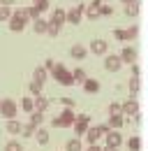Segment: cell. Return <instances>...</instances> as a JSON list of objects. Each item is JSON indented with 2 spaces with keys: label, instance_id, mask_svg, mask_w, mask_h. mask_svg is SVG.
I'll list each match as a JSON object with an SVG mask.
<instances>
[{
  "label": "cell",
  "instance_id": "cell-1",
  "mask_svg": "<svg viewBox=\"0 0 148 151\" xmlns=\"http://www.w3.org/2000/svg\"><path fill=\"white\" fill-rule=\"evenodd\" d=\"M51 75L56 77V81L58 84H63V86H72L74 84V75L63 65V63H56V68L51 70Z\"/></svg>",
  "mask_w": 148,
  "mask_h": 151
},
{
  "label": "cell",
  "instance_id": "cell-2",
  "mask_svg": "<svg viewBox=\"0 0 148 151\" xmlns=\"http://www.w3.org/2000/svg\"><path fill=\"white\" fill-rule=\"evenodd\" d=\"M16 114H18V105L12 100V98L0 100V116H2V119L12 121V119H16Z\"/></svg>",
  "mask_w": 148,
  "mask_h": 151
},
{
  "label": "cell",
  "instance_id": "cell-3",
  "mask_svg": "<svg viewBox=\"0 0 148 151\" xmlns=\"http://www.w3.org/2000/svg\"><path fill=\"white\" fill-rule=\"evenodd\" d=\"M74 121H76L74 109H65L60 116H53V121H51V123H53L56 128H70V126H74Z\"/></svg>",
  "mask_w": 148,
  "mask_h": 151
},
{
  "label": "cell",
  "instance_id": "cell-4",
  "mask_svg": "<svg viewBox=\"0 0 148 151\" xmlns=\"http://www.w3.org/2000/svg\"><path fill=\"white\" fill-rule=\"evenodd\" d=\"M26 23H28V17L23 14V9H18L12 14V19H9V30L12 33H21L23 28H26Z\"/></svg>",
  "mask_w": 148,
  "mask_h": 151
},
{
  "label": "cell",
  "instance_id": "cell-5",
  "mask_svg": "<svg viewBox=\"0 0 148 151\" xmlns=\"http://www.w3.org/2000/svg\"><path fill=\"white\" fill-rule=\"evenodd\" d=\"M88 123H90V116H88V114L76 116V121H74V132H76V135H86V132H88Z\"/></svg>",
  "mask_w": 148,
  "mask_h": 151
},
{
  "label": "cell",
  "instance_id": "cell-6",
  "mask_svg": "<svg viewBox=\"0 0 148 151\" xmlns=\"http://www.w3.org/2000/svg\"><path fill=\"white\" fill-rule=\"evenodd\" d=\"M83 12H86V5H83V2H79L74 9H70V12H67V23L76 26V23L81 21V14H83Z\"/></svg>",
  "mask_w": 148,
  "mask_h": 151
},
{
  "label": "cell",
  "instance_id": "cell-7",
  "mask_svg": "<svg viewBox=\"0 0 148 151\" xmlns=\"http://www.w3.org/2000/svg\"><path fill=\"white\" fill-rule=\"evenodd\" d=\"M120 65H123L120 56H107V58H104V68H107L109 72H116V70H120Z\"/></svg>",
  "mask_w": 148,
  "mask_h": 151
},
{
  "label": "cell",
  "instance_id": "cell-8",
  "mask_svg": "<svg viewBox=\"0 0 148 151\" xmlns=\"http://www.w3.org/2000/svg\"><path fill=\"white\" fill-rule=\"evenodd\" d=\"M120 109H123V114L139 116V105H137V100H134V98H132V100H127V102H123V105H120Z\"/></svg>",
  "mask_w": 148,
  "mask_h": 151
},
{
  "label": "cell",
  "instance_id": "cell-9",
  "mask_svg": "<svg viewBox=\"0 0 148 151\" xmlns=\"http://www.w3.org/2000/svg\"><path fill=\"white\" fill-rule=\"evenodd\" d=\"M65 21H67V12H65V9H53V14H51L49 23H53V26H58V28H60Z\"/></svg>",
  "mask_w": 148,
  "mask_h": 151
},
{
  "label": "cell",
  "instance_id": "cell-10",
  "mask_svg": "<svg viewBox=\"0 0 148 151\" xmlns=\"http://www.w3.org/2000/svg\"><path fill=\"white\" fill-rule=\"evenodd\" d=\"M107 49H109V44H107V40H92L90 42V51L92 54H107Z\"/></svg>",
  "mask_w": 148,
  "mask_h": 151
},
{
  "label": "cell",
  "instance_id": "cell-11",
  "mask_svg": "<svg viewBox=\"0 0 148 151\" xmlns=\"http://www.w3.org/2000/svg\"><path fill=\"white\" fill-rule=\"evenodd\" d=\"M100 7H102V0H92L90 5L86 7V17L88 19H97L100 17Z\"/></svg>",
  "mask_w": 148,
  "mask_h": 151
},
{
  "label": "cell",
  "instance_id": "cell-12",
  "mask_svg": "<svg viewBox=\"0 0 148 151\" xmlns=\"http://www.w3.org/2000/svg\"><path fill=\"white\" fill-rule=\"evenodd\" d=\"M120 60H123V63H134V60H137V49L125 47V49H123V54H120Z\"/></svg>",
  "mask_w": 148,
  "mask_h": 151
},
{
  "label": "cell",
  "instance_id": "cell-13",
  "mask_svg": "<svg viewBox=\"0 0 148 151\" xmlns=\"http://www.w3.org/2000/svg\"><path fill=\"white\" fill-rule=\"evenodd\" d=\"M104 137H107V147H118V144L123 142V139H120V132H116V130H109Z\"/></svg>",
  "mask_w": 148,
  "mask_h": 151
},
{
  "label": "cell",
  "instance_id": "cell-14",
  "mask_svg": "<svg viewBox=\"0 0 148 151\" xmlns=\"http://www.w3.org/2000/svg\"><path fill=\"white\" fill-rule=\"evenodd\" d=\"M70 54H72V58H76V60H83V58H86V47H83V44H74L72 49H70Z\"/></svg>",
  "mask_w": 148,
  "mask_h": 151
},
{
  "label": "cell",
  "instance_id": "cell-15",
  "mask_svg": "<svg viewBox=\"0 0 148 151\" xmlns=\"http://www.w3.org/2000/svg\"><path fill=\"white\" fill-rule=\"evenodd\" d=\"M21 128H23V123H21V121H16V119L7 121V132H9V135H18V132H21Z\"/></svg>",
  "mask_w": 148,
  "mask_h": 151
},
{
  "label": "cell",
  "instance_id": "cell-16",
  "mask_svg": "<svg viewBox=\"0 0 148 151\" xmlns=\"http://www.w3.org/2000/svg\"><path fill=\"white\" fill-rule=\"evenodd\" d=\"M100 137H102L100 128H88V132H86V142H88V144H95Z\"/></svg>",
  "mask_w": 148,
  "mask_h": 151
},
{
  "label": "cell",
  "instance_id": "cell-17",
  "mask_svg": "<svg viewBox=\"0 0 148 151\" xmlns=\"http://www.w3.org/2000/svg\"><path fill=\"white\" fill-rule=\"evenodd\" d=\"M46 107H49V100H46L42 93L35 95V109H37V112H46Z\"/></svg>",
  "mask_w": 148,
  "mask_h": 151
},
{
  "label": "cell",
  "instance_id": "cell-18",
  "mask_svg": "<svg viewBox=\"0 0 148 151\" xmlns=\"http://www.w3.org/2000/svg\"><path fill=\"white\" fill-rule=\"evenodd\" d=\"M83 88H86L88 93H97V91H100V81H97V79H86V81H83Z\"/></svg>",
  "mask_w": 148,
  "mask_h": 151
},
{
  "label": "cell",
  "instance_id": "cell-19",
  "mask_svg": "<svg viewBox=\"0 0 148 151\" xmlns=\"http://www.w3.org/2000/svg\"><path fill=\"white\" fill-rule=\"evenodd\" d=\"M23 14L28 17V21H35V19H39V14H42V12L37 9L35 5H30V7H26V9H23Z\"/></svg>",
  "mask_w": 148,
  "mask_h": 151
},
{
  "label": "cell",
  "instance_id": "cell-20",
  "mask_svg": "<svg viewBox=\"0 0 148 151\" xmlns=\"http://www.w3.org/2000/svg\"><path fill=\"white\" fill-rule=\"evenodd\" d=\"M33 28H35L37 35H39V33H46V28H49V21H44V19H35V21H33Z\"/></svg>",
  "mask_w": 148,
  "mask_h": 151
},
{
  "label": "cell",
  "instance_id": "cell-21",
  "mask_svg": "<svg viewBox=\"0 0 148 151\" xmlns=\"http://www.w3.org/2000/svg\"><path fill=\"white\" fill-rule=\"evenodd\" d=\"M21 109L28 112V114H33L35 112V100H33V98H23V100H21Z\"/></svg>",
  "mask_w": 148,
  "mask_h": 151
},
{
  "label": "cell",
  "instance_id": "cell-22",
  "mask_svg": "<svg viewBox=\"0 0 148 151\" xmlns=\"http://www.w3.org/2000/svg\"><path fill=\"white\" fill-rule=\"evenodd\" d=\"M33 81H39V84H44L46 81V68L42 65V68H37L35 72H33Z\"/></svg>",
  "mask_w": 148,
  "mask_h": 151
},
{
  "label": "cell",
  "instance_id": "cell-23",
  "mask_svg": "<svg viewBox=\"0 0 148 151\" xmlns=\"http://www.w3.org/2000/svg\"><path fill=\"white\" fill-rule=\"evenodd\" d=\"M109 128H120L123 126V116L120 114H109V123H107Z\"/></svg>",
  "mask_w": 148,
  "mask_h": 151
},
{
  "label": "cell",
  "instance_id": "cell-24",
  "mask_svg": "<svg viewBox=\"0 0 148 151\" xmlns=\"http://www.w3.org/2000/svg\"><path fill=\"white\" fill-rule=\"evenodd\" d=\"M37 144H42V147H44V144H49V132L44 130V128H37Z\"/></svg>",
  "mask_w": 148,
  "mask_h": 151
},
{
  "label": "cell",
  "instance_id": "cell-25",
  "mask_svg": "<svg viewBox=\"0 0 148 151\" xmlns=\"http://www.w3.org/2000/svg\"><path fill=\"white\" fill-rule=\"evenodd\" d=\"M42 121H44V112H37V109H35V112L30 114V123H33L35 128H37V126H42Z\"/></svg>",
  "mask_w": 148,
  "mask_h": 151
},
{
  "label": "cell",
  "instance_id": "cell-26",
  "mask_svg": "<svg viewBox=\"0 0 148 151\" xmlns=\"http://www.w3.org/2000/svg\"><path fill=\"white\" fill-rule=\"evenodd\" d=\"M65 151H81V139H70L67 144H65Z\"/></svg>",
  "mask_w": 148,
  "mask_h": 151
},
{
  "label": "cell",
  "instance_id": "cell-27",
  "mask_svg": "<svg viewBox=\"0 0 148 151\" xmlns=\"http://www.w3.org/2000/svg\"><path fill=\"white\" fill-rule=\"evenodd\" d=\"M35 126H33V123H23V128H21V135H23V137H33V135H35Z\"/></svg>",
  "mask_w": 148,
  "mask_h": 151
},
{
  "label": "cell",
  "instance_id": "cell-28",
  "mask_svg": "<svg viewBox=\"0 0 148 151\" xmlns=\"http://www.w3.org/2000/svg\"><path fill=\"white\" fill-rule=\"evenodd\" d=\"M127 149L130 151H139L141 149V139H139V137H130L127 139Z\"/></svg>",
  "mask_w": 148,
  "mask_h": 151
},
{
  "label": "cell",
  "instance_id": "cell-29",
  "mask_svg": "<svg viewBox=\"0 0 148 151\" xmlns=\"http://www.w3.org/2000/svg\"><path fill=\"white\" fill-rule=\"evenodd\" d=\"M125 14H127V17H137V14H139V5H137V2L125 5Z\"/></svg>",
  "mask_w": 148,
  "mask_h": 151
},
{
  "label": "cell",
  "instance_id": "cell-30",
  "mask_svg": "<svg viewBox=\"0 0 148 151\" xmlns=\"http://www.w3.org/2000/svg\"><path fill=\"white\" fill-rule=\"evenodd\" d=\"M5 151H23V147H21V142L12 139V142H7V144H5Z\"/></svg>",
  "mask_w": 148,
  "mask_h": 151
},
{
  "label": "cell",
  "instance_id": "cell-31",
  "mask_svg": "<svg viewBox=\"0 0 148 151\" xmlns=\"http://www.w3.org/2000/svg\"><path fill=\"white\" fill-rule=\"evenodd\" d=\"M12 14H14V12H12L9 7H5V5L0 7V21H9V19H12Z\"/></svg>",
  "mask_w": 148,
  "mask_h": 151
},
{
  "label": "cell",
  "instance_id": "cell-32",
  "mask_svg": "<svg viewBox=\"0 0 148 151\" xmlns=\"http://www.w3.org/2000/svg\"><path fill=\"white\" fill-rule=\"evenodd\" d=\"M72 75H74V81H79V84H83V81L88 79V77H86V72H83L81 68H79V70H74Z\"/></svg>",
  "mask_w": 148,
  "mask_h": 151
},
{
  "label": "cell",
  "instance_id": "cell-33",
  "mask_svg": "<svg viewBox=\"0 0 148 151\" xmlns=\"http://www.w3.org/2000/svg\"><path fill=\"white\" fill-rule=\"evenodd\" d=\"M33 5H35L39 12H44V9H49V0H33Z\"/></svg>",
  "mask_w": 148,
  "mask_h": 151
},
{
  "label": "cell",
  "instance_id": "cell-34",
  "mask_svg": "<svg viewBox=\"0 0 148 151\" xmlns=\"http://www.w3.org/2000/svg\"><path fill=\"white\" fill-rule=\"evenodd\" d=\"M30 93H33V95L42 93V84H39V81H30Z\"/></svg>",
  "mask_w": 148,
  "mask_h": 151
},
{
  "label": "cell",
  "instance_id": "cell-35",
  "mask_svg": "<svg viewBox=\"0 0 148 151\" xmlns=\"http://www.w3.org/2000/svg\"><path fill=\"white\" fill-rule=\"evenodd\" d=\"M58 33H60V28H58V26H53V23H49V28H46V35H49V37H56Z\"/></svg>",
  "mask_w": 148,
  "mask_h": 151
},
{
  "label": "cell",
  "instance_id": "cell-36",
  "mask_svg": "<svg viewBox=\"0 0 148 151\" xmlns=\"http://www.w3.org/2000/svg\"><path fill=\"white\" fill-rule=\"evenodd\" d=\"M113 37L120 40V42H125V40H127V30H120V28H118V30H113Z\"/></svg>",
  "mask_w": 148,
  "mask_h": 151
},
{
  "label": "cell",
  "instance_id": "cell-37",
  "mask_svg": "<svg viewBox=\"0 0 148 151\" xmlns=\"http://www.w3.org/2000/svg\"><path fill=\"white\" fill-rule=\"evenodd\" d=\"M130 88H132V93H134V95L139 93V77H132V81H130Z\"/></svg>",
  "mask_w": 148,
  "mask_h": 151
},
{
  "label": "cell",
  "instance_id": "cell-38",
  "mask_svg": "<svg viewBox=\"0 0 148 151\" xmlns=\"http://www.w3.org/2000/svg\"><path fill=\"white\" fill-rule=\"evenodd\" d=\"M111 12H113V9H111L109 5H104V2H102V7H100V14H104V17H109Z\"/></svg>",
  "mask_w": 148,
  "mask_h": 151
},
{
  "label": "cell",
  "instance_id": "cell-39",
  "mask_svg": "<svg viewBox=\"0 0 148 151\" xmlns=\"http://www.w3.org/2000/svg\"><path fill=\"white\" fill-rule=\"evenodd\" d=\"M60 102H63L67 109H72V107H74V100H72V98H60Z\"/></svg>",
  "mask_w": 148,
  "mask_h": 151
},
{
  "label": "cell",
  "instance_id": "cell-40",
  "mask_svg": "<svg viewBox=\"0 0 148 151\" xmlns=\"http://www.w3.org/2000/svg\"><path fill=\"white\" fill-rule=\"evenodd\" d=\"M137 35H139V28H137V26H132V28H130V30H127V40L137 37Z\"/></svg>",
  "mask_w": 148,
  "mask_h": 151
},
{
  "label": "cell",
  "instance_id": "cell-41",
  "mask_svg": "<svg viewBox=\"0 0 148 151\" xmlns=\"http://www.w3.org/2000/svg\"><path fill=\"white\" fill-rule=\"evenodd\" d=\"M123 109H120V105H109V114H120Z\"/></svg>",
  "mask_w": 148,
  "mask_h": 151
},
{
  "label": "cell",
  "instance_id": "cell-42",
  "mask_svg": "<svg viewBox=\"0 0 148 151\" xmlns=\"http://www.w3.org/2000/svg\"><path fill=\"white\" fill-rule=\"evenodd\" d=\"M44 68H46V70H53V68H56V60H53V58H46Z\"/></svg>",
  "mask_w": 148,
  "mask_h": 151
},
{
  "label": "cell",
  "instance_id": "cell-43",
  "mask_svg": "<svg viewBox=\"0 0 148 151\" xmlns=\"http://www.w3.org/2000/svg\"><path fill=\"white\" fill-rule=\"evenodd\" d=\"M97 128H100V132H102V135H107V132H109V130H111L109 126H97Z\"/></svg>",
  "mask_w": 148,
  "mask_h": 151
},
{
  "label": "cell",
  "instance_id": "cell-44",
  "mask_svg": "<svg viewBox=\"0 0 148 151\" xmlns=\"http://www.w3.org/2000/svg\"><path fill=\"white\" fill-rule=\"evenodd\" d=\"M132 75L139 77V65H134V63H132Z\"/></svg>",
  "mask_w": 148,
  "mask_h": 151
},
{
  "label": "cell",
  "instance_id": "cell-45",
  "mask_svg": "<svg viewBox=\"0 0 148 151\" xmlns=\"http://www.w3.org/2000/svg\"><path fill=\"white\" fill-rule=\"evenodd\" d=\"M88 151H102V149H100L97 144H88Z\"/></svg>",
  "mask_w": 148,
  "mask_h": 151
},
{
  "label": "cell",
  "instance_id": "cell-46",
  "mask_svg": "<svg viewBox=\"0 0 148 151\" xmlns=\"http://www.w3.org/2000/svg\"><path fill=\"white\" fill-rule=\"evenodd\" d=\"M0 2H2V5H5V7H9V5H12V2H14V0H0Z\"/></svg>",
  "mask_w": 148,
  "mask_h": 151
},
{
  "label": "cell",
  "instance_id": "cell-47",
  "mask_svg": "<svg viewBox=\"0 0 148 151\" xmlns=\"http://www.w3.org/2000/svg\"><path fill=\"white\" fill-rule=\"evenodd\" d=\"M102 151H118V147H107V149H102Z\"/></svg>",
  "mask_w": 148,
  "mask_h": 151
},
{
  "label": "cell",
  "instance_id": "cell-48",
  "mask_svg": "<svg viewBox=\"0 0 148 151\" xmlns=\"http://www.w3.org/2000/svg\"><path fill=\"white\" fill-rule=\"evenodd\" d=\"M123 2H125V5H130V2H137V0H123Z\"/></svg>",
  "mask_w": 148,
  "mask_h": 151
}]
</instances>
